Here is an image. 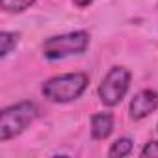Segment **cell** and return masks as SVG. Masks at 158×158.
<instances>
[{"label": "cell", "mask_w": 158, "mask_h": 158, "mask_svg": "<svg viewBox=\"0 0 158 158\" xmlns=\"http://www.w3.org/2000/svg\"><path fill=\"white\" fill-rule=\"evenodd\" d=\"M89 84L86 73H67L52 76L43 84L41 93L50 102H71L80 97Z\"/></svg>", "instance_id": "cell-1"}, {"label": "cell", "mask_w": 158, "mask_h": 158, "mask_svg": "<svg viewBox=\"0 0 158 158\" xmlns=\"http://www.w3.org/2000/svg\"><path fill=\"white\" fill-rule=\"evenodd\" d=\"M37 104L32 101H23L4 108L0 114V141H8L19 136L24 128H28V125L37 117Z\"/></svg>", "instance_id": "cell-2"}, {"label": "cell", "mask_w": 158, "mask_h": 158, "mask_svg": "<svg viewBox=\"0 0 158 158\" xmlns=\"http://www.w3.org/2000/svg\"><path fill=\"white\" fill-rule=\"evenodd\" d=\"M89 47V34L84 30H76L61 35L48 37L43 43V54L47 60H61L73 54H82Z\"/></svg>", "instance_id": "cell-3"}, {"label": "cell", "mask_w": 158, "mask_h": 158, "mask_svg": "<svg viewBox=\"0 0 158 158\" xmlns=\"http://www.w3.org/2000/svg\"><path fill=\"white\" fill-rule=\"evenodd\" d=\"M130 86V71L127 67H112L99 86V97L102 104L115 106L123 101Z\"/></svg>", "instance_id": "cell-4"}, {"label": "cell", "mask_w": 158, "mask_h": 158, "mask_svg": "<svg viewBox=\"0 0 158 158\" xmlns=\"http://www.w3.org/2000/svg\"><path fill=\"white\" fill-rule=\"evenodd\" d=\"M158 108V93L152 89H143L138 95H134V99L130 101V117L132 119H143L149 114H152Z\"/></svg>", "instance_id": "cell-5"}, {"label": "cell", "mask_w": 158, "mask_h": 158, "mask_svg": "<svg viewBox=\"0 0 158 158\" xmlns=\"http://www.w3.org/2000/svg\"><path fill=\"white\" fill-rule=\"evenodd\" d=\"M114 130V117L108 112H97L91 117V136L93 139H106Z\"/></svg>", "instance_id": "cell-6"}, {"label": "cell", "mask_w": 158, "mask_h": 158, "mask_svg": "<svg viewBox=\"0 0 158 158\" xmlns=\"http://www.w3.org/2000/svg\"><path fill=\"white\" fill-rule=\"evenodd\" d=\"M19 34L15 32H2L0 34V58H6L19 43Z\"/></svg>", "instance_id": "cell-7"}, {"label": "cell", "mask_w": 158, "mask_h": 158, "mask_svg": "<svg viewBox=\"0 0 158 158\" xmlns=\"http://www.w3.org/2000/svg\"><path fill=\"white\" fill-rule=\"evenodd\" d=\"M130 151H132V139H130V138H119V139H115V141L112 143V147H110V151H108V156H112V158H121V156L130 154Z\"/></svg>", "instance_id": "cell-8"}, {"label": "cell", "mask_w": 158, "mask_h": 158, "mask_svg": "<svg viewBox=\"0 0 158 158\" xmlns=\"http://www.w3.org/2000/svg\"><path fill=\"white\" fill-rule=\"evenodd\" d=\"M35 0H0V8L6 13H23Z\"/></svg>", "instance_id": "cell-9"}, {"label": "cell", "mask_w": 158, "mask_h": 158, "mask_svg": "<svg viewBox=\"0 0 158 158\" xmlns=\"http://www.w3.org/2000/svg\"><path fill=\"white\" fill-rule=\"evenodd\" d=\"M141 156H149V158H158V141H149L143 149H141Z\"/></svg>", "instance_id": "cell-10"}, {"label": "cell", "mask_w": 158, "mask_h": 158, "mask_svg": "<svg viewBox=\"0 0 158 158\" xmlns=\"http://www.w3.org/2000/svg\"><path fill=\"white\" fill-rule=\"evenodd\" d=\"M73 2L76 4V6H80V8H86V6H89L93 0H73Z\"/></svg>", "instance_id": "cell-11"}]
</instances>
